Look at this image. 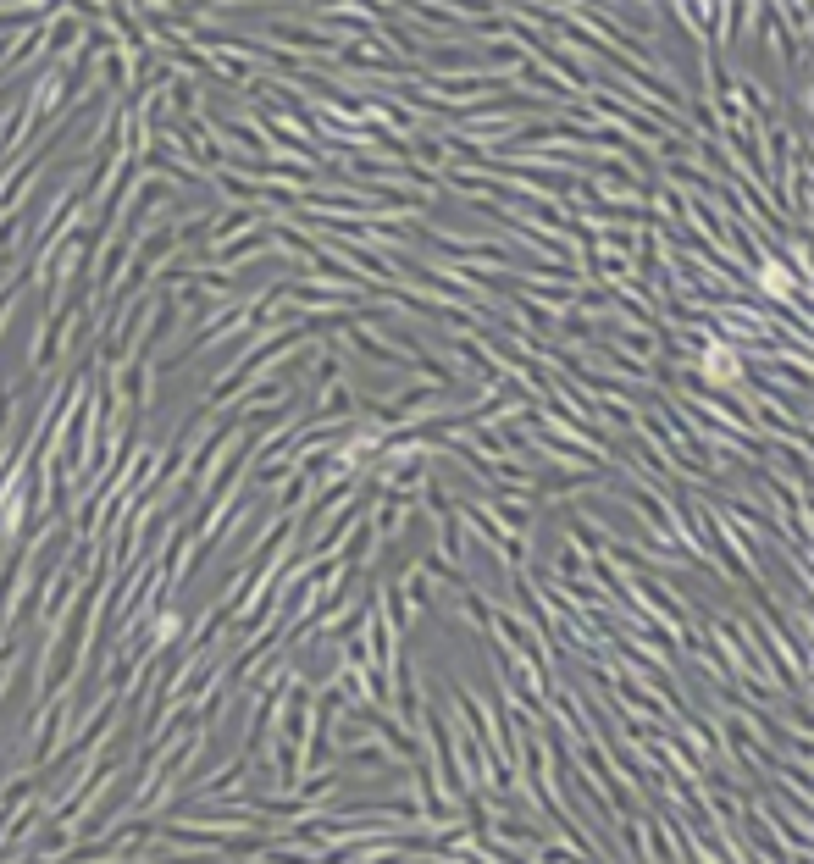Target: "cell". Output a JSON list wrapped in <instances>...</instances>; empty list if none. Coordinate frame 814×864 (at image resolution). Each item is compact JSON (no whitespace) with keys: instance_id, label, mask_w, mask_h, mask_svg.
<instances>
[{"instance_id":"7a4b0ae2","label":"cell","mask_w":814,"mask_h":864,"mask_svg":"<svg viewBox=\"0 0 814 864\" xmlns=\"http://www.w3.org/2000/svg\"><path fill=\"white\" fill-rule=\"evenodd\" d=\"M759 283H765V294H776V300H787V288H792V277H787V272H781V266H776V261H770V266H765V272H759Z\"/></svg>"},{"instance_id":"6da1fadb","label":"cell","mask_w":814,"mask_h":864,"mask_svg":"<svg viewBox=\"0 0 814 864\" xmlns=\"http://www.w3.org/2000/svg\"><path fill=\"white\" fill-rule=\"evenodd\" d=\"M704 372L715 377V383H731V377H743V360L731 355L726 344H709L704 349Z\"/></svg>"}]
</instances>
